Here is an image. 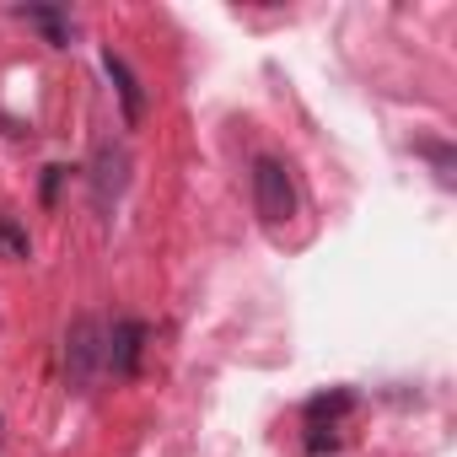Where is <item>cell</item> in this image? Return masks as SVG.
<instances>
[{
  "label": "cell",
  "instance_id": "obj_1",
  "mask_svg": "<svg viewBox=\"0 0 457 457\" xmlns=\"http://www.w3.org/2000/svg\"><path fill=\"white\" fill-rule=\"evenodd\" d=\"M97 371H108V328L97 318H76L65 334V377L71 387H92Z\"/></svg>",
  "mask_w": 457,
  "mask_h": 457
},
{
  "label": "cell",
  "instance_id": "obj_2",
  "mask_svg": "<svg viewBox=\"0 0 457 457\" xmlns=\"http://www.w3.org/2000/svg\"><path fill=\"white\" fill-rule=\"evenodd\" d=\"M253 204H259V215L270 226H280V220L296 215V188H291L286 162H275V156H259L253 162Z\"/></svg>",
  "mask_w": 457,
  "mask_h": 457
},
{
  "label": "cell",
  "instance_id": "obj_3",
  "mask_svg": "<svg viewBox=\"0 0 457 457\" xmlns=\"http://www.w3.org/2000/svg\"><path fill=\"white\" fill-rule=\"evenodd\" d=\"M140 355H145V323L140 318H119L108 328V371L113 377H135Z\"/></svg>",
  "mask_w": 457,
  "mask_h": 457
},
{
  "label": "cell",
  "instance_id": "obj_4",
  "mask_svg": "<svg viewBox=\"0 0 457 457\" xmlns=\"http://www.w3.org/2000/svg\"><path fill=\"white\" fill-rule=\"evenodd\" d=\"M124 172H129L124 145H97V156H92V188H97V204L103 210L124 194Z\"/></svg>",
  "mask_w": 457,
  "mask_h": 457
},
{
  "label": "cell",
  "instance_id": "obj_5",
  "mask_svg": "<svg viewBox=\"0 0 457 457\" xmlns=\"http://www.w3.org/2000/svg\"><path fill=\"white\" fill-rule=\"evenodd\" d=\"M103 71H108L113 92H119V103H124V124H140V119H145V92H140V76L129 71V60L108 49V54H103Z\"/></svg>",
  "mask_w": 457,
  "mask_h": 457
},
{
  "label": "cell",
  "instance_id": "obj_6",
  "mask_svg": "<svg viewBox=\"0 0 457 457\" xmlns=\"http://www.w3.org/2000/svg\"><path fill=\"white\" fill-rule=\"evenodd\" d=\"M350 409H355V393H350V387L318 393V398L307 403V430H318V425H323V430H334V425H339V414H350Z\"/></svg>",
  "mask_w": 457,
  "mask_h": 457
},
{
  "label": "cell",
  "instance_id": "obj_7",
  "mask_svg": "<svg viewBox=\"0 0 457 457\" xmlns=\"http://www.w3.org/2000/svg\"><path fill=\"white\" fill-rule=\"evenodd\" d=\"M17 17H22V22H33L49 44H71V17H65V12H54V6H22Z\"/></svg>",
  "mask_w": 457,
  "mask_h": 457
},
{
  "label": "cell",
  "instance_id": "obj_8",
  "mask_svg": "<svg viewBox=\"0 0 457 457\" xmlns=\"http://www.w3.org/2000/svg\"><path fill=\"white\" fill-rule=\"evenodd\" d=\"M28 232H22V226L17 220H0V259H28Z\"/></svg>",
  "mask_w": 457,
  "mask_h": 457
},
{
  "label": "cell",
  "instance_id": "obj_9",
  "mask_svg": "<svg viewBox=\"0 0 457 457\" xmlns=\"http://www.w3.org/2000/svg\"><path fill=\"white\" fill-rule=\"evenodd\" d=\"M60 178H65V167H49V172H44V204H54V194H60Z\"/></svg>",
  "mask_w": 457,
  "mask_h": 457
}]
</instances>
